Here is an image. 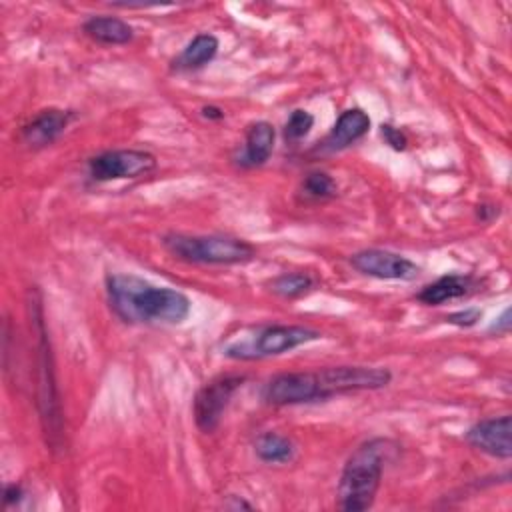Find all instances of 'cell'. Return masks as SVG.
I'll list each match as a JSON object with an SVG mask.
<instances>
[{"mask_svg": "<svg viewBox=\"0 0 512 512\" xmlns=\"http://www.w3.org/2000/svg\"><path fill=\"white\" fill-rule=\"evenodd\" d=\"M104 288L114 316L130 326H178L192 312L188 294L172 286H156L132 272L108 274Z\"/></svg>", "mask_w": 512, "mask_h": 512, "instance_id": "obj_1", "label": "cell"}, {"mask_svg": "<svg viewBox=\"0 0 512 512\" xmlns=\"http://www.w3.org/2000/svg\"><path fill=\"white\" fill-rule=\"evenodd\" d=\"M394 450L396 444L390 438L374 436L350 452L336 486L338 506L342 510L362 512L374 506L386 462L392 458Z\"/></svg>", "mask_w": 512, "mask_h": 512, "instance_id": "obj_2", "label": "cell"}, {"mask_svg": "<svg viewBox=\"0 0 512 512\" xmlns=\"http://www.w3.org/2000/svg\"><path fill=\"white\" fill-rule=\"evenodd\" d=\"M28 310H30V322L32 332L36 334V372H38V410L42 428L46 434V440L50 446L60 444L62 436V412H60V400H58V388L54 378V362H52V348L50 338L44 322V308H42V296L36 288L28 290Z\"/></svg>", "mask_w": 512, "mask_h": 512, "instance_id": "obj_3", "label": "cell"}, {"mask_svg": "<svg viewBox=\"0 0 512 512\" xmlns=\"http://www.w3.org/2000/svg\"><path fill=\"white\" fill-rule=\"evenodd\" d=\"M164 250L176 260L204 266H238L256 258L258 250L244 238L232 234H184L162 236Z\"/></svg>", "mask_w": 512, "mask_h": 512, "instance_id": "obj_4", "label": "cell"}, {"mask_svg": "<svg viewBox=\"0 0 512 512\" xmlns=\"http://www.w3.org/2000/svg\"><path fill=\"white\" fill-rule=\"evenodd\" d=\"M322 338V332L302 324H266L260 326L250 338L230 342L224 356L234 360H260L286 354L298 346Z\"/></svg>", "mask_w": 512, "mask_h": 512, "instance_id": "obj_5", "label": "cell"}, {"mask_svg": "<svg viewBox=\"0 0 512 512\" xmlns=\"http://www.w3.org/2000/svg\"><path fill=\"white\" fill-rule=\"evenodd\" d=\"M322 400H330L342 394L382 390L392 382V372L386 366H362V364H340L324 366L316 370Z\"/></svg>", "mask_w": 512, "mask_h": 512, "instance_id": "obj_6", "label": "cell"}, {"mask_svg": "<svg viewBox=\"0 0 512 512\" xmlns=\"http://www.w3.org/2000/svg\"><path fill=\"white\" fill-rule=\"evenodd\" d=\"M246 378H248L246 374L228 372V374L214 376L212 380H208L204 386L198 388L192 400V416L200 432L210 434L220 426L232 396L244 386Z\"/></svg>", "mask_w": 512, "mask_h": 512, "instance_id": "obj_7", "label": "cell"}, {"mask_svg": "<svg viewBox=\"0 0 512 512\" xmlns=\"http://www.w3.org/2000/svg\"><path fill=\"white\" fill-rule=\"evenodd\" d=\"M158 160L152 152L142 148H114L92 156L86 164L88 176L94 182L134 180L154 172Z\"/></svg>", "mask_w": 512, "mask_h": 512, "instance_id": "obj_8", "label": "cell"}, {"mask_svg": "<svg viewBox=\"0 0 512 512\" xmlns=\"http://www.w3.org/2000/svg\"><path fill=\"white\" fill-rule=\"evenodd\" d=\"M262 400L270 406H298L324 402L316 370L280 372L262 388Z\"/></svg>", "mask_w": 512, "mask_h": 512, "instance_id": "obj_9", "label": "cell"}, {"mask_svg": "<svg viewBox=\"0 0 512 512\" xmlns=\"http://www.w3.org/2000/svg\"><path fill=\"white\" fill-rule=\"evenodd\" d=\"M348 262L356 272L376 280L410 282L416 280L422 272L416 262L386 248H362L350 254Z\"/></svg>", "mask_w": 512, "mask_h": 512, "instance_id": "obj_10", "label": "cell"}, {"mask_svg": "<svg viewBox=\"0 0 512 512\" xmlns=\"http://www.w3.org/2000/svg\"><path fill=\"white\" fill-rule=\"evenodd\" d=\"M512 418L510 414L500 416H488L478 422H474L466 432L464 440L474 450L498 458V460H510L512 456Z\"/></svg>", "mask_w": 512, "mask_h": 512, "instance_id": "obj_11", "label": "cell"}, {"mask_svg": "<svg viewBox=\"0 0 512 512\" xmlns=\"http://www.w3.org/2000/svg\"><path fill=\"white\" fill-rule=\"evenodd\" d=\"M372 128V120L364 108L352 106L340 112L328 134L318 142L316 150L320 154H334L350 148L358 140H362Z\"/></svg>", "mask_w": 512, "mask_h": 512, "instance_id": "obj_12", "label": "cell"}, {"mask_svg": "<svg viewBox=\"0 0 512 512\" xmlns=\"http://www.w3.org/2000/svg\"><path fill=\"white\" fill-rule=\"evenodd\" d=\"M76 118L74 110L66 108H42L22 126V142L28 148H46L54 144Z\"/></svg>", "mask_w": 512, "mask_h": 512, "instance_id": "obj_13", "label": "cell"}, {"mask_svg": "<svg viewBox=\"0 0 512 512\" xmlns=\"http://www.w3.org/2000/svg\"><path fill=\"white\" fill-rule=\"evenodd\" d=\"M478 284V278L470 272L442 274L434 282L422 286L420 292L416 294V300L424 306H442L446 302L470 296L478 288Z\"/></svg>", "mask_w": 512, "mask_h": 512, "instance_id": "obj_14", "label": "cell"}, {"mask_svg": "<svg viewBox=\"0 0 512 512\" xmlns=\"http://www.w3.org/2000/svg\"><path fill=\"white\" fill-rule=\"evenodd\" d=\"M276 144V128L268 120H256L248 124L246 134H244V146L242 152L236 158V164L244 170H254L264 166Z\"/></svg>", "mask_w": 512, "mask_h": 512, "instance_id": "obj_15", "label": "cell"}, {"mask_svg": "<svg viewBox=\"0 0 512 512\" xmlns=\"http://www.w3.org/2000/svg\"><path fill=\"white\" fill-rule=\"evenodd\" d=\"M84 36L100 46H124L134 40V28L120 16L98 14L90 16L82 24Z\"/></svg>", "mask_w": 512, "mask_h": 512, "instance_id": "obj_16", "label": "cell"}, {"mask_svg": "<svg viewBox=\"0 0 512 512\" xmlns=\"http://www.w3.org/2000/svg\"><path fill=\"white\" fill-rule=\"evenodd\" d=\"M220 48V40L210 32L196 34L172 60L174 72H194L210 64Z\"/></svg>", "mask_w": 512, "mask_h": 512, "instance_id": "obj_17", "label": "cell"}, {"mask_svg": "<svg viewBox=\"0 0 512 512\" xmlns=\"http://www.w3.org/2000/svg\"><path fill=\"white\" fill-rule=\"evenodd\" d=\"M254 454L264 464H288L296 458V444L292 438L268 430L254 440Z\"/></svg>", "mask_w": 512, "mask_h": 512, "instance_id": "obj_18", "label": "cell"}, {"mask_svg": "<svg viewBox=\"0 0 512 512\" xmlns=\"http://www.w3.org/2000/svg\"><path fill=\"white\" fill-rule=\"evenodd\" d=\"M318 286V278L310 272L304 270H292V272H282L274 276L268 282V290L284 300H296L302 296H308L314 292Z\"/></svg>", "mask_w": 512, "mask_h": 512, "instance_id": "obj_19", "label": "cell"}, {"mask_svg": "<svg viewBox=\"0 0 512 512\" xmlns=\"http://www.w3.org/2000/svg\"><path fill=\"white\" fill-rule=\"evenodd\" d=\"M298 192H300L304 202L318 204V202H326V200L336 198L338 184H336V180L328 172H324V170H310L302 178Z\"/></svg>", "mask_w": 512, "mask_h": 512, "instance_id": "obj_20", "label": "cell"}, {"mask_svg": "<svg viewBox=\"0 0 512 512\" xmlns=\"http://www.w3.org/2000/svg\"><path fill=\"white\" fill-rule=\"evenodd\" d=\"M312 128H314V114L304 108H294L284 122L282 136L288 144H296L302 138H306Z\"/></svg>", "mask_w": 512, "mask_h": 512, "instance_id": "obj_21", "label": "cell"}, {"mask_svg": "<svg viewBox=\"0 0 512 512\" xmlns=\"http://www.w3.org/2000/svg\"><path fill=\"white\" fill-rule=\"evenodd\" d=\"M480 318H482V310L476 308V306H468V308H460L456 312L446 314L444 320L452 326H458V328H472V326L478 324Z\"/></svg>", "mask_w": 512, "mask_h": 512, "instance_id": "obj_22", "label": "cell"}, {"mask_svg": "<svg viewBox=\"0 0 512 512\" xmlns=\"http://www.w3.org/2000/svg\"><path fill=\"white\" fill-rule=\"evenodd\" d=\"M380 136L384 140V144H388L392 150L396 152H404L408 148V136L404 130L392 126L390 122L380 124Z\"/></svg>", "mask_w": 512, "mask_h": 512, "instance_id": "obj_23", "label": "cell"}, {"mask_svg": "<svg viewBox=\"0 0 512 512\" xmlns=\"http://www.w3.org/2000/svg\"><path fill=\"white\" fill-rule=\"evenodd\" d=\"M500 206L498 204H492V202H480L476 204L474 208V214H476V220L482 222V224H490L494 222L498 216H500Z\"/></svg>", "mask_w": 512, "mask_h": 512, "instance_id": "obj_24", "label": "cell"}, {"mask_svg": "<svg viewBox=\"0 0 512 512\" xmlns=\"http://www.w3.org/2000/svg\"><path fill=\"white\" fill-rule=\"evenodd\" d=\"M24 498V488L22 484L18 482H8L2 490V502H4V508H10V506H18Z\"/></svg>", "mask_w": 512, "mask_h": 512, "instance_id": "obj_25", "label": "cell"}, {"mask_svg": "<svg viewBox=\"0 0 512 512\" xmlns=\"http://www.w3.org/2000/svg\"><path fill=\"white\" fill-rule=\"evenodd\" d=\"M488 330L496 332V334H508L510 332V308H504L502 314L498 316V320L494 324H490Z\"/></svg>", "mask_w": 512, "mask_h": 512, "instance_id": "obj_26", "label": "cell"}, {"mask_svg": "<svg viewBox=\"0 0 512 512\" xmlns=\"http://www.w3.org/2000/svg\"><path fill=\"white\" fill-rule=\"evenodd\" d=\"M200 112H202V116L206 120H222L226 116V112L220 106H216V104H206V106L200 108Z\"/></svg>", "mask_w": 512, "mask_h": 512, "instance_id": "obj_27", "label": "cell"}, {"mask_svg": "<svg viewBox=\"0 0 512 512\" xmlns=\"http://www.w3.org/2000/svg\"><path fill=\"white\" fill-rule=\"evenodd\" d=\"M226 506H228V508H232V510H238V508L252 510V508H254L250 502H246V500H242V498H238V496H230V502H228Z\"/></svg>", "mask_w": 512, "mask_h": 512, "instance_id": "obj_28", "label": "cell"}]
</instances>
